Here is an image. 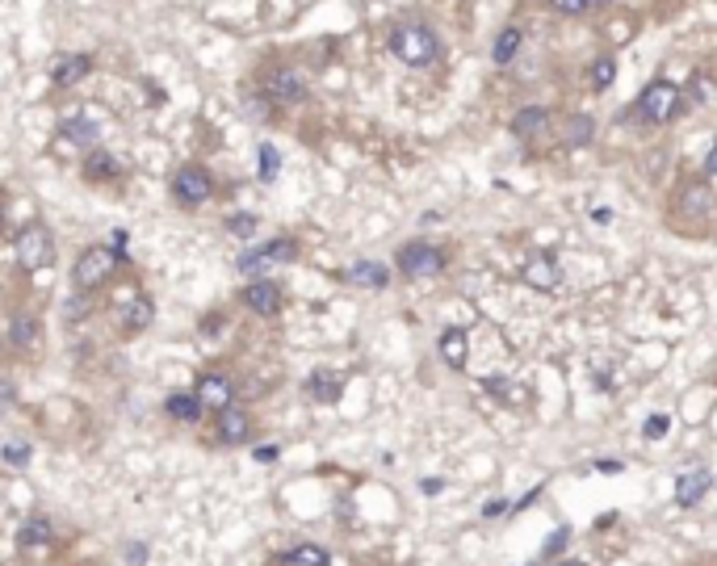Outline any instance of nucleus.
<instances>
[{"mask_svg": "<svg viewBox=\"0 0 717 566\" xmlns=\"http://www.w3.org/2000/svg\"><path fill=\"white\" fill-rule=\"evenodd\" d=\"M391 51L399 55L407 67H428L441 55V43H436V34L428 25H399L391 34Z\"/></svg>", "mask_w": 717, "mask_h": 566, "instance_id": "nucleus-1", "label": "nucleus"}, {"mask_svg": "<svg viewBox=\"0 0 717 566\" xmlns=\"http://www.w3.org/2000/svg\"><path fill=\"white\" fill-rule=\"evenodd\" d=\"M17 264L25 273H43L55 264V235L43 227V223H34L17 235Z\"/></svg>", "mask_w": 717, "mask_h": 566, "instance_id": "nucleus-2", "label": "nucleus"}, {"mask_svg": "<svg viewBox=\"0 0 717 566\" xmlns=\"http://www.w3.org/2000/svg\"><path fill=\"white\" fill-rule=\"evenodd\" d=\"M675 109H680V88H675L672 80H654V84L642 88L638 114L646 122H672Z\"/></svg>", "mask_w": 717, "mask_h": 566, "instance_id": "nucleus-3", "label": "nucleus"}, {"mask_svg": "<svg viewBox=\"0 0 717 566\" xmlns=\"http://www.w3.org/2000/svg\"><path fill=\"white\" fill-rule=\"evenodd\" d=\"M114 264H118V252L114 248H88L76 261V273H72V277H76L80 290H97V285L109 282Z\"/></svg>", "mask_w": 717, "mask_h": 566, "instance_id": "nucleus-4", "label": "nucleus"}, {"mask_svg": "<svg viewBox=\"0 0 717 566\" xmlns=\"http://www.w3.org/2000/svg\"><path fill=\"white\" fill-rule=\"evenodd\" d=\"M210 173L206 168H197V164H185V168H176L173 176V197L181 202V206H202L210 197Z\"/></svg>", "mask_w": 717, "mask_h": 566, "instance_id": "nucleus-5", "label": "nucleus"}, {"mask_svg": "<svg viewBox=\"0 0 717 566\" xmlns=\"http://www.w3.org/2000/svg\"><path fill=\"white\" fill-rule=\"evenodd\" d=\"M399 269L407 273V277H433V273L445 269V256H441L433 243H403Z\"/></svg>", "mask_w": 717, "mask_h": 566, "instance_id": "nucleus-6", "label": "nucleus"}, {"mask_svg": "<svg viewBox=\"0 0 717 566\" xmlns=\"http://www.w3.org/2000/svg\"><path fill=\"white\" fill-rule=\"evenodd\" d=\"M264 93H269V101H277V105H298V101L306 97V80H303V72H294V67H273L269 76H264Z\"/></svg>", "mask_w": 717, "mask_h": 566, "instance_id": "nucleus-7", "label": "nucleus"}, {"mask_svg": "<svg viewBox=\"0 0 717 566\" xmlns=\"http://www.w3.org/2000/svg\"><path fill=\"white\" fill-rule=\"evenodd\" d=\"M194 394H197V403L206 407V412H223V407L235 403V386H231L227 373H202L197 386H194Z\"/></svg>", "mask_w": 717, "mask_h": 566, "instance_id": "nucleus-8", "label": "nucleus"}, {"mask_svg": "<svg viewBox=\"0 0 717 566\" xmlns=\"http://www.w3.org/2000/svg\"><path fill=\"white\" fill-rule=\"evenodd\" d=\"M294 243L290 240H273V243H264V248H256V252H244L239 256V269L244 273H264L269 264H277V261H294Z\"/></svg>", "mask_w": 717, "mask_h": 566, "instance_id": "nucleus-9", "label": "nucleus"}, {"mask_svg": "<svg viewBox=\"0 0 717 566\" xmlns=\"http://www.w3.org/2000/svg\"><path fill=\"white\" fill-rule=\"evenodd\" d=\"M521 277L533 285V290H554V285L563 282V269H558V261L550 256V252H537V256H529V261H524Z\"/></svg>", "mask_w": 717, "mask_h": 566, "instance_id": "nucleus-10", "label": "nucleus"}, {"mask_svg": "<svg viewBox=\"0 0 717 566\" xmlns=\"http://www.w3.org/2000/svg\"><path fill=\"white\" fill-rule=\"evenodd\" d=\"M88 72H93V59H88V55H59V59L51 64V80L55 84H64V88L80 84Z\"/></svg>", "mask_w": 717, "mask_h": 566, "instance_id": "nucleus-11", "label": "nucleus"}, {"mask_svg": "<svg viewBox=\"0 0 717 566\" xmlns=\"http://www.w3.org/2000/svg\"><path fill=\"white\" fill-rule=\"evenodd\" d=\"M466 357H470V336L462 327H445L441 332V361L449 370H466Z\"/></svg>", "mask_w": 717, "mask_h": 566, "instance_id": "nucleus-12", "label": "nucleus"}, {"mask_svg": "<svg viewBox=\"0 0 717 566\" xmlns=\"http://www.w3.org/2000/svg\"><path fill=\"white\" fill-rule=\"evenodd\" d=\"M244 303H248L256 315H277V311H282V290L273 282H252L248 290H244Z\"/></svg>", "mask_w": 717, "mask_h": 566, "instance_id": "nucleus-13", "label": "nucleus"}, {"mask_svg": "<svg viewBox=\"0 0 717 566\" xmlns=\"http://www.w3.org/2000/svg\"><path fill=\"white\" fill-rule=\"evenodd\" d=\"M705 491H709L705 470H688V474H680V482H675V503H680V508H692V503L705 500Z\"/></svg>", "mask_w": 717, "mask_h": 566, "instance_id": "nucleus-14", "label": "nucleus"}, {"mask_svg": "<svg viewBox=\"0 0 717 566\" xmlns=\"http://www.w3.org/2000/svg\"><path fill=\"white\" fill-rule=\"evenodd\" d=\"M252 432V420L235 407H223L218 412V441H227V445H239V441H248Z\"/></svg>", "mask_w": 717, "mask_h": 566, "instance_id": "nucleus-15", "label": "nucleus"}, {"mask_svg": "<svg viewBox=\"0 0 717 566\" xmlns=\"http://www.w3.org/2000/svg\"><path fill=\"white\" fill-rule=\"evenodd\" d=\"M152 319H155L152 298H143V294L126 298V306H122V327H126V332H147Z\"/></svg>", "mask_w": 717, "mask_h": 566, "instance_id": "nucleus-16", "label": "nucleus"}, {"mask_svg": "<svg viewBox=\"0 0 717 566\" xmlns=\"http://www.w3.org/2000/svg\"><path fill=\"white\" fill-rule=\"evenodd\" d=\"M348 282L353 285H365V290H382V285L391 282V273H386V264H378V261H357L353 269L344 273Z\"/></svg>", "mask_w": 717, "mask_h": 566, "instance_id": "nucleus-17", "label": "nucleus"}, {"mask_svg": "<svg viewBox=\"0 0 717 566\" xmlns=\"http://www.w3.org/2000/svg\"><path fill=\"white\" fill-rule=\"evenodd\" d=\"M521 43H524L521 25H503L500 38H495V46H491V59H495V64H512V59H516V51H521Z\"/></svg>", "mask_w": 717, "mask_h": 566, "instance_id": "nucleus-18", "label": "nucleus"}, {"mask_svg": "<svg viewBox=\"0 0 717 566\" xmlns=\"http://www.w3.org/2000/svg\"><path fill=\"white\" fill-rule=\"evenodd\" d=\"M545 126H550V114L545 109H521L516 118H512V134H521V139H533V134H545Z\"/></svg>", "mask_w": 717, "mask_h": 566, "instance_id": "nucleus-19", "label": "nucleus"}, {"mask_svg": "<svg viewBox=\"0 0 717 566\" xmlns=\"http://www.w3.org/2000/svg\"><path fill=\"white\" fill-rule=\"evenodd\" d=\"M59 134H64L67 143H93L101 134V126L93 118H85V114H72V118L59 126Z\"/></svg>", "mask_w": 717, "mask_h": 566, "instance_id": "nucleus-20", "label": "nucleus"}, {"mask_svg": "<svg viewBox=\"0 0 717 566\" xmlns=\"http://www.w3.org/2000/svg\"><path fill=\"white\" fill-rule=\"evenodd\" d=\"M340 386H344V382H340L332 370H319V373H311V382H306V391L315 394L319 403H336V399H340Z\"/></svg>", "mask_w": 717, "mask_h": 566, "instance_id": "nucleus-21", "label": "nucleus"}, {"mask_svg": "<svg viewBox=\"0 0 717 566\" xmlns=\"http://www.w3.org/2000/svg\"><path fill=\"white\" fill-rule=\"evenodd\" d=\"M168 415H176V420H185V424H194V420H202V412H206V407L197 403V394H173V399H168Z\"/></svg>", "mask_w": 717, "mask_h": 566, "instance_id": "nucleus-22", "label": "nucleus"}, {"mask_svg": "<svg viewBox=\"0 0 717 566\" xmlns=\"http://www.w3.org/2000/svg\"><path fill=\"white\" fill-rule=\"evenodd\" d=\"M118 173H122V168H118V160H114L109 152H93V155H88V176H93V181H114Z\"/></svg>", "mask_w": 717, "mask_h": 566, "instance_id": "nucleus-23", "label": "nucleus"}, {"mask_svg": "<svg viewBox=\"0 0 717 566\" xmlns=\"http://www.w3.org/2000/svg\"><path fill=\"white\" fill-rule=\"evenodd\" d=\"M285 566H327V554L319 550V545H298L294 554H285L282 558Z\"/></svg>", "mask_w": 717, "mask_h": 566, "instance_id": "nucleus-24", "label": "nucleus"}, {"mask_svg": "<svg viewBox=\"0 0 717 566\" xmlns=\"http://www.w3.org/2000/svg\"><path fill=\"white\" fill-rule=\"evenodd\" d=\"M261 181H277V173H282V152L273 147V143H261Z\"/></svg>", "mask_w": 717, "mask_h": 566, "instance_id": "nucleus-25", "label": "nucleus"}, {"mask_svg": "<svg viewBox=\"0 0 717 566\" xmlns=\"http://www.w3.org/2000/svg\"><path fill=\"white\" fill-rule=\"evenodd\" d=\"M51 541V521H43V516H38V521H25L22 524V545H46Z\"/></svg>", "mask_w": 717, "mask_h": 566, "instance_id": "nucleus-26", "label": "nucleus"}, {"mask_svg": "<svg viewBox=\"0 0 717 566\" xmlns=\"http://www.w3.org/2000/svg\"><path fill=\"white\" fill-rule=\"evenodd\" d=\"M612 76H617V64H612L609 55L592 64V84H596V88H609V84H612Z\"/></svg>", "mask_w": 717, "mask_h": 566, "instance_id": "nucleus-27", "label": "nucleus"}, {"mask_svg": "<svg viewBox=\"0 0 717 566\" xmlns=\"http://www.w3.org/2000/svg\"><path fill=\"white\" fill-rule=\"evenodd\" d=\"M13 340H17V344H22V349H30L34 340H38V323H34V319H17V323H13Z\"/></svg>", "mask_w": 717, "mask_h": 566, "instance_id": "nucleus-28", "label": "nucleus"}, {"mask_svg": "<svg viewBox=\"0 0 717 566\" xmlns=\"http://www.w3.org/2000/svg\"><path fill=\"white\" fill-rule=\"evenodd\" d=\"M550 5H554V13H566V17H583L596 0H550Z\"/></svg>", "mask_w": 717, "mask_h": 566, "instance_id": "nucleus-29", "label": "nucleus"}, {"mask_svg": "<svg viewBox=\"0 0 717 566\" xmlns=\"http://www.w3.org/2000/svg\"><path fill=\"white\" fill-rule=\"evenodd\" d=\"M487 386H491L495 394H500V399H508V407H521V403H524V391H521V386H508V382H487Z\"/></svg>", "mask_w": 717, "mask_h": 566, "instance_id": "nucleus-30", "label": "nucleus"}, {"mask_svg": "<svg viewBox=\"0 0 717 566\" xmlns=\"http://www.w3.org/2000/svg\"><path fill=\"white\" fill-rule=\"evenodd\" d=\"M667 428H672V420H667V415H651V420L642 424V436H646V441H659Z\"/></svg>", "mask_w": 717, "mask_h": 566, "instance_id": "nucleus-31", "label": "nucleus"}, {"mask_svg": "<svg viewBox=\"0 0 717 566\" xmlns=\"http://www.w3.org/2000/svg\"><path fill=\"white\" fill-rule=\"evenodd\" d=\"M566 541H571V529H566V524H563L558 533H550V541H545V550H542V554H545V558L563 554V550H566Z\"/></svg>", "mask_w": 717, "mask_h": 566, "instance_id": "nucleus-32", "label": "nucleus"}, {"mask_svg": "<svg viewBox=\"0 0 717 566\" xmlns=\"http://www.w3.org/2000/svg\"><path fill=\"white\" fill-rule=\"evenodd\" d=\"M566 131H571V134H566L571 143H587V139H592V118H571Z\"/></svg>", "mask_w": 717, "mask_h": 566, "instance_id": "nucleus-33", "label": "nucleus"}, {"mask_svg": "<svg viewBox=\"0 0 717 566\" xmlns=\"http://www.w3.org/2000/svg\"><path fill=\"white\" fill-rule=\"evenodd\" d=\"M227 227L235 231V235H252V231H256V218H252V214H231Z\"/></svg>", "mask_w": 717, "mask_h": 566, "instance_id": "nucleus-34", "label": "nucleus"}, {"mask_svg": "<svg viewBox=\"0 0 717 566\" xmlns=\"http://www.w3.org/2000/svg\"><path fill=\"white\" fill-rule=\"evenodd\" d=\"M508 508H512L508 500H491V503H483V516H503Z\"/></svg>", "mask_w": 717, "mask_h": 566, "instance_id": "nucleus-35", "label": "nucleus"}, {"mask_svg": "<svg viewBox=\"0 0 717 566\" xmlns=\"http://www.w3.org/2000/svg\"><path fill=\"white\" fill-rule=\"evenodd\" d=\"M25 453H30V449H25V445H9V449H5V458H9L13 466H22V462H25Z\"/></svg>", "mask_w": 717, "mask_h": 566, "instance_id": "nucleus-36", "label": "nucleus"}, {"mask_svg": "<svg viewBox=\"0 0 717 566\" xmlns=\"http://www.w3.org/2000/svg\"><path fill=\"white\" fill-rule=\"evenodd\" d=\"M143 558H147L143 545H131V550H126V562H131V566H143Z\"/></svg>", "mask_w": 717, "mask_h": 566, "instance_id": "nucleus-37", "label": "nucleus"}, {"mask_svg": "<svg viewBox=\"0 0 717 566\" xmlns=\"http://www.w3.org/2000/svg\"><path fill=\"white\" fill-rule=\"evenodd\" d=\"M600 474H621V470H625V466H621V462H600Z\"/></svg>", "mask_w": 717, "mask_h": 566, "instance_id": "nucleus-38", "label": "nucleus"}, {"mask_svg": "<svg viewBox=\"0 0 717 566\" xmlns=\"http://www.w3.org/2000/svg\"><path fill=\"white\" fill-rule=\"evenodd\" d=\"M273 458H277V449H273V445H261V449H256V462H273Z\"/></svg>", "mask_w": 717, "mask_h": 566, "instance_id": "nucleus-39", "label": "nucleus"}, {"mask_svg": "<svg viewBox=\"0 0 717 566\" xmlns=\"http://www.w3.org/2000/svg\"><path fill=\"white\" fill-rule=\"evenodd\" d=\"M705 173L717 176V143H713V152H709V160H705Z\"/></svg>", "mask_w": 717, "mask_h": 566, "instance_id": "nucleus-40", "label": "nucleus"}, {"mask_svg": "<svg viewBox=\"0 0 717 566\" xmlns=\"http://www.w3.org/2000/svg\"><path fill=\"white\" fill-rule=\"evenodd\" d=\"M558 566H583V562H575V558H571V562H558Z\"/></svg>", "mask_w": 717, "mask_h": 566, "instance_id": "nucleus-41", "label": "nucleus"}]
</instances>
